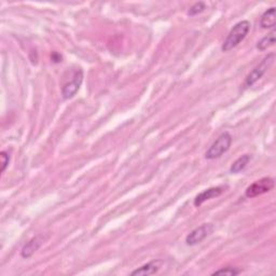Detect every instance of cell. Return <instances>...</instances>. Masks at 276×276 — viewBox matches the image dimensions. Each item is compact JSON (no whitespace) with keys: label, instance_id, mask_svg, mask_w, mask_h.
Returning a JSON list of instances; mask_svg holds the SVG:
<instances>
[{"label":"cell","instance_id":"cell-14","mask_svg":"<svg viewBox=\"0 0 276 276\" xmlns=\"http://www.w3.org/2000/svg\"><path fill=\"white\" fill-rule=\"evenodd\" d=\"M240 273V270H237L236 267H232V266H226L223 268H220V270L215 271L213 275H230V276H234Z\"/></svg>","mask_w":276,"mask_h":276},{"label":"cell","instance_id":"cell-9","mask_svg":"<svg viewBox=\"0 0 276 276\" xmlns=\"http://www.w3.org/2000/svg\"><path fill=\"white\" fill-rule=\"evenodd\" d=\"M42 243H44V237L42 236L34 237L23 247L22 252H21V256H22L23 258L32 257L33 254L39 249V247L42 245Z\"/></svg>","mask_w":276,"mask_h":276},{"label":"cell","instance_id":"cell-1","mask_svg":"<svg viewBox=\"0 0 276 276\" xmlns=\"http://www.w3.org/2000/svg\"><path fill=\"white\" fill-rule=\"evenodd\" d=\"M249 30L250 23L248 21H240V22L235 24L230 31L228 37L223 41L221 50L223 52H229L232 49L237 47L246 38L247 35H248Z\"/></svg>","mask_w":276,"mask_h":276},{"label":"cell","instance_id":"cell-3","mask_svg":"<svg viewBox=\"0 0 276 276\" xmlns=\"http://www.w3.org/2000/svg\"><path fill=\"white\" fill-rule=\"evenodd\" d=\"M275 60V54H268L266 55L265 58L262 60L258 66L254 67L251 72L249 73V75L246 77V80L244 83L245 88H248L253 86L254 83H256L258 80H260L261 78L263 77V75L267 72V69L272 66V64Z\"/></svg>","mask_w":276,"mask_h":276},{"label":"cell","instance_id":"cell-13","mask_svg":"<svg viewBox=\"0 0 276 276\" xmlns=\"http://www.w3.org/2000/svg\"><path fill=\"white\" fill-rule=\"evenodd\" d=\"M205 9H206V5H205L203 2H200V3L194 4L192 7H191L187 13L190 17H194V16H197V14L202 13Z\"/></svg>","mask_w":276,"mask_h":276},{"label":"cell","instance_id":"cell-15","mask_svg":"<svg viewBox=\"0 0 276 276\" xmlns=\"http://www.w3.org/2000/svg\"><path fill=\"white\" fill-rule=\"evenodd\" d=\"M0 158H2V173H4L6 171L7 166L9 164L10 157L6 151H2V153H0Z\"/></svg>","mask_w":276,"mask_h":276},{"label":"cell","instance_id":"cell-11","mask_svg":"<svg viewBox=\"0 0 276 276\" xmlns=\"http://www.w3.org/2000/svg\"><path fill=\"white\" fill-rule=\"evenodd\" d=\"M250 161V155L248 154H244L242 157H239L237 160L233 162V164L230 167V172L232 174H237L239 172H242L243 169L247 166V164L249 163Z\"/></svg>","mask_w":276,"mask_h":276},{"label":"cell","instance_id":"cell-5","mask_svg":"<svg viewBox=\"0 0 276 276\" xmlns=\"http://www.w3.org/2000/svg\"><path fill=\"white\" fill-rule=\"evenodd\" d=\"M83 80V73L81 69H78L75 72L73 79L69 82L64 84L62 88V95L64 100H69V98H73L80 89V86Z\"/></svg>","mask_w":276,"mask_h":276},{"label":"cell","instance_id":"cell-2","mask_svg":"<svg viewBox=\"0 0 276 276\" xmlns=\"http://www.w3.org/2000/svg\"><path fill=\"white\" fill-rule=\"evenodd\" d=\"M231 145L232 136L228 132H224L214 141V144L209 147V149L205 153V158L207 160H215L220 158L225 152H228Z\"/></svg>","mask_w":276,"mask_h":276},{"label":"cell","instance_id":"cell-4","mask_svg":"<svg viewBox=\"0 0 276 276\" xmlns=\"http://www.w3.org/2000/svg\"><path fill=\"white\" fill-rule=\"evenodd\" d=\"M274 186H275V181L273 178H270V177H264V178H261L251 183V185L246 189L245 195L247 197H256L259 195H262L264 193L270 192V191L274 188Z\"/></svg>","mask_w":276,"mask_h":276},{"label":"cell","instance_id":"cell-8","mask_svg":"<svg viewBox=\"0 0 276 276\" xmlns=\"http://www.w3.org/2000/svg\"><path fill=\"white\" fill-rule=\"evenodd\" d=\"M164 261L163 260H153L151 262L144 264L136 268L135 271L131 273L132 276H137V275H153L160 271V268L163 266Z\"/></svg>","mask_w":276,"mask_h":276},{"label":"cell","instance_id":"cell-10","mask_svg":"<svg viewBox=\"0 0 276 276\" xmlns=\"http://www.w3.org/2000/svg\"><path fill=\"white\" fill-rule=\"evenodd\" d=\"M276 25V9L274 7L267 9L260 19V26L263 30H268V28H274Z\"/></svg>","mask_w":276,"mask_h":276},{"label":"cell","instance_id":"cell-7","mask_svg":"<svg viewBox=\"0 0 276 276\" xmlns=\"http://www.w3.org/2000/svg\"><path fill=\"white\" fill-rule=\"evenodd\" d=\"M224 189L222 187H214V188H209L204 190L203 192H201L200 194H197L194 199V205L196 207L201 206V205L206 202L208 200L215 199V197H218L219 195H221L223 193Z\"/></svg>","mask_w":276,"mask_h":276},{"label":"cell","instance_id":"cell-6","mask_svg":"<svg viewBox=\"0 0 276 276\" xmlns=\"http://www.w3.org/2000/svg\"><path fill=\"white\" fill-rule=\"evenodd\" d=\"M211 231H213V225L209 223H204L200 226H197L194 230L191 231L186 237V244L189 246H194L196 244L201 243L202 240L209 235Z\"/></svg>","mask_w":276,"mask_h":276},{"label":"cell","instance_id":"cell-12","mask_svg":"<svg viewBox=\"0 0 276 276\" xmlns=\"http://www.w3.org/2000/svg\"><path fill=\"white\" fill-rule=\"evenodd\" d=\"M275 44V31L273 30L270 34L267 35V36L263 37L262 39H261L258 45H257V49L260 51H265L267 50L268 48H271L272 46H274Z\"/></svg>","mask_w":276,"mask_h":276}]
</instances>
